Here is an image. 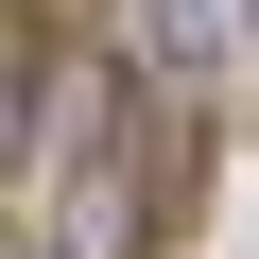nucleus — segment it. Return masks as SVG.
Wrapping results in <instances>:
<instances>
[{
	"instance_id": "obj_1",
	"label": "nucleus",
	"mask_w": 259,
	"mask_h": 259,
	"mask_svg": "<svg viewBox=\"0 0 259 259\" xmlns=\"http://www.w3.org/2000/svg\"><path fill=\"white\" fill-rule=\"evenodd\" d=\"M139 52H156V87H225L242 0H139Z\"/></svg>"
},
{
	"instance_id": "obj_2",
	"label": "nucleus",
	"mask_w": 259,
	"mask_h": 259,
	"mask_svg": "<svg viewBox=\"0 0 259 259\" xmlns=\"http://www.w3.org/2000/svg\"><path fill=\"white\" fill-rule=\"evenodd\" d=\"M0 259H52V242H0Z\"/></svg>"
}]
</instances>
